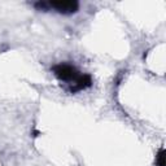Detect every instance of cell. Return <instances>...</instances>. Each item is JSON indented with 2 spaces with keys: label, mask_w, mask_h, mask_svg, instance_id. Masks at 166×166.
<instances>
[{
  "label": "cell",
  "mask_w": 166,
  "mask_h": 166,
  "mask_svg": "<svg viewBox=\"0 0 166 166\" xmlns=\"http://www.w3.org/2000/svg\"><path fill=\"white\" fill-rule=\"evenodd\" d=\"M34 7L39 10H56L64 15L75 13L79 8L78 1H38L34 4Z\"/></svg>",
  "instance_id": "cell-1"
}]
</instances>
